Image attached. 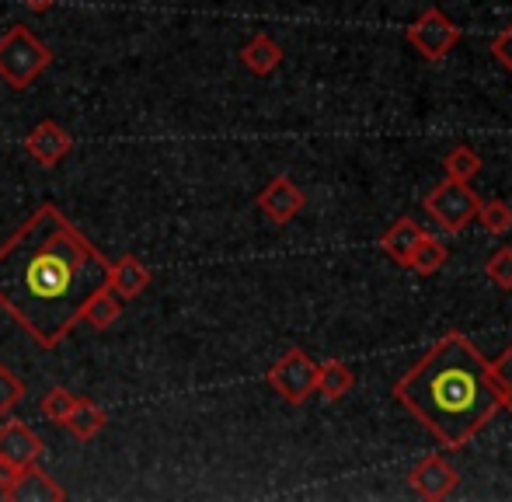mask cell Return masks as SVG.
<instances>
[{
	"instance_id": "11",
	"label": "cell",
	"mask_w": 512,
	"mask_h": 502,
	"mask_svg": "<svg viewBox=\"0 0 512 502\" xmlns=\"http://www.w3.org/2000/svg\"><path fill=\"white\" fill-rule=\"evenodd\" d=\"M42 450H46V443H42L39 433H32V426H25V422H4L0 426V461L14 464L21 471L39 461Z\"/></svg>"
},
{
	"instance_id": "23",
	"label": "cell",
	"mask_w": 512,
	"mask_h": 502,
	"mask_svg": "<svg viewBox=\"0 0 512 502\" xmlns=\"http://www.w3.org/2000/svg\"><path fill=\"white\" fill-rule=\"evenodd\" d=\"M21 401H25V384L18 380V374L0 367V415H11Z\"/></svg>"
},
{
	"instance_id": "10",
	"label": "cell",
	"mask_w": 512,
	"mask_h": 502,
	"mask_svg": "<svg viewBox=\"0 0 512 502\" xmlns=\"http://www.w3.org/2000/svg\"><path fill=\"white\" fill-rule=\"evenodd\" d=\"M25 150H28V157H35V161L42 164V168H56V164L74 150V136H70L60 123H53V119H42V123L25 136Z\"/></svg>"
},
{
	"instance_id": "6",
	"label": "cell",
	"mask_w": 512,
	"mask_h": 502,
	"mask_svg": "<svg viewBox=\"0 0 512 502\" xmlns=\"http://www.w3.org/2000/svg\"><path fill=\"white\" fill-rule=\"evenodd\" d=\"M317 367H321V363L310 360L304 349H290L283 360H276L269 367L272 391H276L286 405H304L317 387Z\"/></svg>"
},
{
	"instance_id": "1",
	"label": "cell",
	"mask_w": 512,
	"mask_h": 502,
	"mask_svg": "<svg viewBox=\"0 0 512 502\" xmlns=\"http://www.w3.org/2000/svg\"><path fill=\"white\" fill-rule=\"evenodd\" d=\"M112 279V258L88 241L56 203H42L0 245V311L39 349H56L95 290Z\"/></svg>"
},
{
	"instance_id": "17",
	"label": "cell",
	"mask_w": 512,
	"mask_h": 502,
	"mask_svg": "<svg viewBox=\"0 0 512 502\" xmlns=\"http://www.w3.org/2000/svg\"><path fill=\"white\" fill-rule=\"evenodd\" d=\"M105 422H108V412L98 401H91V398H77V405H74V412L67 415V422L63 426L70 429V433L77 436V440H95L98 433L105 429Z\"/></svg>"
},
{
	"instance_id": "15",
	"label": "cell",
	"mask_w": 512,
	"mask_h": 502,
	"mask_svg": "<svg viewBox=\"0 0 512 502\" xmlns=\"http://www.w3.org/2000/svg\"><path fill=\"white\" fill-rule=\"evenodd\" d=\"M122 314V300L115 297L112 286H102V290H95L88 297V304H84L81 311V321L88 328H95V332H105V328H112L115 321H119Z\"/></svg>"
},
{
	"instance_id": "24",
	"label": "cell",
	"mask_w": 512,
	"mask_h": 502,
	"mask_svg": "<svg viewBox=\"0 0 512 502\" xmlns=\"http://www.w3.org/2000/svg\"><path fill=\"white\" fill-rule=\"evenodd\" d=\"M492 374H495V380H499V387H502V408H509V412H512V342H509L506 353L492 363Z\"/></svg>"
},
{
	"instance_id": "22",
	"label": "cell",
	"mask_w": 512,
	"mask_h": 502,
	"mask_svg": "<svg viewBox=\"0 0 512 502\" xmlns=\"http://www.w3.org/2000/svg\"><path fill=\"white\" fill-rule=\"evenodd\" d=\"M74 405H77V394H70L67 387H53V391L46 394V398H42V415H46L49 422H56V426H60V422H67V415L74 412Z\"/></svg>"
},
{
	"instance_id": "12",
	"label": "cell",
	"mask_w": 512,
	"mask_h": 502,
	"mask_svg": "<svg viewBox=\"0 0 512 502\" xmlns=\"http://www.w3.org/2000/svg\"><path fill=\"white\" fill-rule=\"evenodd\" d=\"M425 227L418 224V220L411 217H398L391 227L384 231V238H380V248H384V255L391 258L394 265H401V269H408L411 262V251L418 248V241L425 238Z\"/></svg>"
},
{
	"instance_id": "26",
	"label": "cell",
	"mask_w": 512,
	"mask_h": 502,
	"mask_svg": "<svg viewBox=\"0 0 512 502\" xmlns=\"http://www.w3.org/2000/svg\"><path fill=\"white\" fill-rule=\"evenodd\" d=\"M14 475H18V468H14V464H7V461H0V492L14 482Z\"/></svg>"
},
{
	"instance_id": "20",
	"label": "cell",
	"mask_w": 512,
	"mask_h": 502,
	"mask_svg": "<svg viewBox=\"0 0 512 502\" xmlns=\"http://www.w3.org/2000/svg\"><path fill=\"white\" fill-rule=\"evenodd\" d=\"M481 227H485L488 234H495V238H502V234L512 231V206L502 203V199H481L478 203V217Z\"/></svg>"
},
{
	"instance_id": "14",
	"label": "cell",
	"mask_w": 512,
	"mask_h": 502,
	"mask_svg": "<svg viewBox=\"0 0 512 502\" xmlns=\"http://www.w3.org/2000/svg\"><path fill=\"white\" fill-rule=\"evenodd\" d=\"M241 63L255 77H269V74H276V70L283 67V46H279L269 32H258L255 39L241 49Z\"/></svg>"
},
{
	"instance_id": "25",
	"label": "cell",
	"mask_w": 512,
	"mask_h": 502,
	"mask_svg": "<svg viewBox=\"0 0 512 502\" xmlns=\"http://www.w3.org/2000/svg\"><path fill=\"white\" fill-rule=\"evenodd\" d=\"M492 56H495V60H499L502 67H506L509 74H512V21H509V25L502 28V32L492 39Z\"/></svg>"
},
{
	"instance_id": "5",
	"label": "cell",
	"mask_w": 512,
	"mask_h": 502,
	"mask_svg": "<svg viewBox=\"0 0 512 502\" xmlns=\"http://www.w3.org/2000/svg\"><path fill=\"white\" fill-rule=\"evenodd\" d=\"M405 39L422 53V60L439 63V60H446V56L453 53V46L460 42V28L453 25L439 7H425V11L408 25Z\"/></svg>"
},
{
	"instance_id": "16",
	"label": "cell",
	"mask_w": 512,
	"mask_h": 502,
	"mask_svg": "<svg viewBox=\"0 0 512 502\" xmlns=\"http://www.w3.org/2000/svg\"><path fill=\"white\" fill-rule=\"evenodd\" d=\"M352 387H356V374H352V367L345 360H328L324 367H317L314 394H321L324 401H342Z\"/></svg>"
},
{
	"instance_id": "7",
	"label": "cell",
	"mask_w": 512,
	"mask_h": 502,
	"mask_svg": "<svg viewBox=\"0 0 512 502\" xmlns=\"http://www.w3.org/2000/svg\"><path fill=\"white\" fill-rule=\"evenodd\" d=\"M408 482H411V489H415L422 499L439 502V499L453 496V489L460 485V475H457V468H453V464L446 461L443 454H425L422 461L411 468Z\"/></svg>"
},
{
	"instance_id": "21",
	"label": "cell",
	"mask_w": 512,
	"mask_h": 502,
	"mask_svg": "<svg viewBox=\"0 0 512 502\" xmlns=\"http://www.w3.org/2000/svg\"><path fill=\"white\" fill-rule=\"evenodd\" d=\"M485 276H488V283L499 286V290H506V293L512 290V248L509 245L495 248L492 255H488Z\"/></svg>"
},
{
	"instance_id": "13",
	"label": "cell",
	"mask_w": 512,
	"mask_h": 502,
	"mask_svg": "<svg viewBox=\"0 0 512 502\" xmlns=\"http://www.w3.org/2000/svg\"><path fill=\"white\" fill-rule=\"evenodd\" d=\"M108 286H112L119 300H136L150 286V269L136 255H122L119 262H112V279H108Z\"/></svg>"
},
{
	"instance_id": "4",
	"label": "cell",
	"mask_w": 512,
	"mask_h": 502,
	"mask_svg": "<svg viewBox=\"0 0 512 502\" xmlns=\"http://www.w3.org/2000/svg\"><path fill=\"white\" fill-rule=\"evenodd\" d=\"M478 203H481V196L471 189V182L446 178V182H439L436 189L422 199V210L429 213L432 224L443 227L446 234H460L478 217Z\"/></svg>"
},
{
	"instance_id": "19",
	"label": "cell",
	"mask_w": 512,
	"mask_h": 502,
	"mask_svg": "<svg viewBox=\"0 0 512 502\" xmlns=\"http://www.w3.org/2000/svg\"><path fill=\"white\" fill-rule=\"evenodd\" d=\"M443 171H446V178H457V182H474V178L481 175V154L471 143H457V147L446 150Z\"/></svg>"
},
{
	"instance_id": "9",
	"label": "cell",
	"mask_w": 512,
	"mask_h": 502,
	"mask_svg": "<svg viewBox=\"0 0 512 502\" xmlns=\"http://www.w3.org/2000/svg\"><path fill=\"white\" fill-rule=\"evenodd\" d=\"M4 499L11 502H63L67 489L56 482L49 471H42L39 464H28L14 475V482L4 489Z\"/></svg>"
},
{
	"instance_id": "3",
	"label": "cell",
	"mask_w": 512,
	"mask_h": 502,
	"mask_svg": "<svg viewBox=\"0 0 512 502\" xmlns=\"http://www.w3.org/2000/svg\"><path fill=\"white\" fill-rule=\"evenodd\" d=\"M53 63V49L28 25H11L0 35V81L14 91H28Z\"/></svg>"
},
{
	"instance_id": "8",
	"label": "cell",
	"mask_w": 512,
	"mask_h": 502,
	"mask_svg": "<svg viewBox=\"0 0 512 502\" xmlns=\"http://www.w3.org/2000/svg\"><path fill=\"white\" fill-rule=\"evenodd\" d=\"M307 196L290 175H276L262 192H258V210L272 220V224H290L300 210H304Z\"/></svg>"
},
{
	"instance_id": "27",
	"label": "cell",
	"mask_w": 512,
	"mask_h": 502,
	"mask_svg": "<svg viewBox=\"0 0 512 502\" xmlns=\"http://www.w3.org/2000/svg\"><path fill=\"white\" fill-rule=\"evenodd\" d=\"M21 4H25V7H28V11H35V14H46V11H49V7H53V4H56V0H21Z\"/></svg>"
},
{
	"instance_id": "18",
	"label": "cell",
	"mask_w": 512,
	"mask_h": 502,
	"mask_svg": "<svg viewBox=\"0 0 512 502\" xmlns=\"http://www.w3.org/2000/svg\"><path fill=\"white\" fill-rule=\"evenodd\" d=\"M446 262H450V248H446V241H439L436 234H425V238L418 241V248L411 251L408 269L418 272V276H432V272H439Z\"/></svg>"
},
{
	"instance_id": "2",
	"label": "cell",
	"mask_w": 512,
	"mask_h": 502,
	"mask_svg": "<svg viewBox=\"0 0 512 502\" xmlns=\"http://www.w3.org/2000/svg\"><path fill=\"white\" fill-rule=\"evenodd\" d=\"M394 401L405 405L446 450H457L499 415L502 387L471 339L446 332L415 367H408V374L398 377Z\"/></svg>"
}]
</instances>
